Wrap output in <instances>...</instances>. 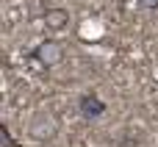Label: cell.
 <instances>
[{
	"label": "cell",
	"instance_id": "6",
	"mask_svg": "<svg viewBox=\"0 0 158 147\" xmlns=\"http://www.w3.org/2000/svg\"><path fill=\"white\" fill-rule=\"evenodd\" d=\"M139 8H147V11H156L158 0H139Z\"/></svg>",
	"mask_w": 158,
	"mask_h": 147
},
{
	"label": "cell",
	"instance_id": "5",
	"mask_svg": "<svg viewBox=\"0 0 158 147\" xmlns=\"http://www.w3.org/2000/svg\"><path fill=\"white\" fill-rule=\"evenodd\" d=\"M0 142H3V147H19L14 139H11V133H8V128H6V125L0 128Z\"/></svg>",
	"mask_w": 158,
	"mask_h": 147
},
{
	"label": "cell",
	"instance_id": "3",
	"mask_svg": "<svg viewBox=\"0 0 158 147\" xmlns=\"http://www.w3.org/2000/svg\"><path fill=\"white\" fill-rule=\"evenodd\" d=\"M42 22H44L50 31H64V28L69 25V11H67V8L53 6V8H47V11L42 14Z\"/></svg>",
	"mask_w": 158,
	"mask_h": 147
},
{
	"label": "cell",
	"instance_id": "4",
	"mask_svg": "<svg viewBox=\"0 0 158 147\" xmlns=\"http://www.w3.org/2000/svg\"><path fill=\"white\" fill-rule=\"evenodd\" d=\"M53 133H56V122H50V120H39V122H33V128H31V136L39 139V142L53 139Z\"/></svg>",
	"mask_w": 158,
	"mask_h": 147
},
{
	"label": "cell",
	"instance_id": "1",
	"mask_svg": "<svg viewBox=\"0 0 158 147\" xmlns=\"http://www.w3.org/2000/svg\"><path fill=\"white\" fill-rule=\"evenodd\" d=\"M33 58H36L42 67H56V64L64 58V47H61V42H58V39H44V42H39V44H36Z\"/></svg>",
	"mask_w": 158,
	"mask_h": 147
},
{
	"label": "cell",
	"instance_id": "2",
	"mask_svg": "<svg viewBox=\"0 0 158 147\" xmlns=\"http://www.w3.org/2000/svg\"><path fill=\"white\" fill-rule=\"evenodd\" d=\"M78 111H81V117L83 120H100L103 114H106V103L97 97V92H83L81 97H78Z\"/></svg>",
	"mask_w": 158,
	"mask_h": 147
}]
</instances>
